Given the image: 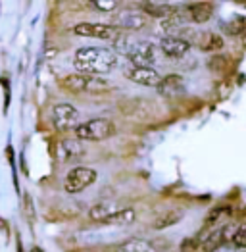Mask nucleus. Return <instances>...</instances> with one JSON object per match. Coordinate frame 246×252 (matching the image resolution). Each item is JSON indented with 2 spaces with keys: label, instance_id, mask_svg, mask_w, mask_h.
Masks as SVG:
<instances>
[{
  "label": "nucleus",
  "instance_id": "f257e3e1",
  "mask_svg": "<svg viewBox=\"0 0 246 252\" xmlns=\"http://www.w3.org/2000/svg\"><path fill=\"white\" fill-rule=\"evenodd\" d=\"M75 67L85 75H102L116 67L118 56L110 48L91 46V48H79L75 52Z\"/></svg>",
  "mask_w": 246,
  "mask_h": 252
},
{
  "label": "nucleus",
  "instance_id": "f03ea898",
  "mask_svg": "<svg viewBox=\"0 0 246 252\" xmlns=\"http://www.w3.org/2000/svg\"><path fill=\"white\" fill-rule=\"evenodd\" d=\"M60 85L69 93H104L110 89V83L98 77V75H85V73H73L60 81Z\"/></svg>",
  "mask_w": 246,
  "mask_h": 252
},
{
  "label": "nucleus",
  "instance_id": "7ed1b4c3",
  "mask_svg": "<svg viewBox=\"0 0 246 252\" xmlns=\"http://www.w3.org/2000/svg\"><path fill=\"white\" fill-rule=\"evenodd\" d=\"M75 137L77 141H104L116 135V126L110 120L96 118V120H89L75 129Z\"/></svg>",
  "mask_w": 246,
  "mask_h": 252
},
{
  "label": "nucleus",
  "instance_id": "20e7f679",
  "mask_svg": "<svg viewBox=\"0 0 246 252\" xmlns=\"http://www.w3.org/2000/svg\"><path fill=\"white\" fill-rule=\"evenodd\" d=\"M96 181V171L91 168H73L63 181V189L67 192H81L89 185H92Z\"/></svg>",
  "mask_w": 246,
  "mask_h": 252
},
{
  "label": "nucleus",
  "instance_id": "39448f33",
  "mask_svg": "<svg viewBox=\"0 0 246 252\" xmlns=\"http://www.w3.org/2000/svg\"><path fill=\"white\" fill-rule=\"evenodd\" d=\"M77 110L71 104H56L52 110V124L58 131H67L77 127Z\"/></svg>",
  "mask_w": 246,
  "mask_h": 252
},
{
  "label": "nucleus",
  "instance_id": "423d86ee",
  "mask_svg": "<svg viewBox=\"0 0 246 252\" xmlns=\"http://www.w3.org/2000/svg\"><path fill=\"white\" fill-rule=\"evenodd\" d=\"M127 58L131 60L135 67H150L156 60V50L150 42H135V44H131Z\"/></svg>",
  "mask_w": 246,
  "mask_h": 252
},
{
  "label": "nucleus",
  "instance_id": "0eeeda50",
  "mask_svg": "<svg viewBox=\"0 0 246 252\" xmlns=\"http://www.w3.org/2000/svg\"><path fill=\"white\" fill-rule=\"evenodd\" d=\"M73 33L81 37H94V39H114L118 29L106 23H77L73 27Z\"/></svg>",
  "mask_w": 246,
  "mask_h": 252
},
{
  "label": "nucleus",
  "instance_id": "6e6552de",
  "mask_svg": "<svg viewBox=\"0 0 246 252\" xmlns=\"http://www.w3.org/2000/svg\"><path fill=\"white\" fill-rule=\"evenodd\" d=\"M127 77L131 81H135V83L146 85V87H158L160 81H162V75L156 69H152V67H135V65H131L127 69Z\"/></svg>",
  "mask_w": 246,
  "mask_h": 252
},
{
  "label": "nucleus",
  "instance_id": "1a4fd4ad",
  "mask_svg": "<svg viewBox=\"0 0 246 252\" xmlns=\"http://www.w3.org/2000/svg\"><path fill=\"white\" fill-rule=\"evenodd\" d=\"M160 48L167 58H183L190 50V42L181 37H165L160 42Z\"/></svg>",
  "mask_w": 246,
  "mask_h": 252
},
{
  "label": "nucleus",
  "instance_id": "9d476101",
  "mask_svg": "<svg viewBox=\"0 0 246 252\" xmlns=\"http://www.w3.org/2000/svg\"><path fill=\"white\" fill-rule=\"evenodd\" d=\"M156 89L164 96H177V94H183L184 93V81L181 75L169 73V75L162 77V81H160V85Z\"/></svg>",
  "mask_w": 246,
  "mask_h": 252
},
{
  "label": "nucleus",
  "instance_id": "9b49d317",
  "mask_svg": "<svg viewBox=\"0 0 246 252\" xmlns=\"http://www.w3.org/2000/svg\"><path fill=\"white\" fill-rule=\"evenodd\" d=\"M83 152H85V147H83L81 141H77V139H65V141H62L60 145H58L56 156H58L60 162H69V160L81 156Z\"/></svg>",
  "mask_w": 246,
  "mask_h": 252
},
{
  "label": "nucleus",
  "instance_id": "f8f14e48",
  "mask_svg": "<svg viewBox=\"0 0 246 252\" xmlns=\"http://www.w3.org/2000/svg\"><path fill=\"white\" fill-rule=\"evenodd\" d=\"M212 12H214V6L208 4V2H190V4H186V14L194 23L208 21L212 18Z\"/></svg>",
  "mask_w": 246,
  "mask_h": 252
},
{
  "label": "nucleus",
  "instance_id": "ddd939ff",
  "mask_svg": "<svg viewBox=\"0 0 246 252\" xmlns=\"http://www.w3.org/2000/svg\"><path fill=\"white\" fill-rule=\"evenodd\" d=\"M143 10L148 16H154V18H171L173 14H177V8L173 4H167V2H144Z\"/></svg>",
  "mask_w": 246,
  "mask_h": 252
},
{
  "label": "nucleus",
  "instance_id": "4468645a",
  "mask_svg": "<svg viewBox=\"0 0 246 252\" xmlns=\"http://www.w3.org/2000/svg\"><path fill=\"white\" fill-rule=\"evenodd\" d=\"M118 210H122V206H118L116 202H108V200H104V202H98L96 206H92L91 210H89V216H91V220H94V221H106L110 216H114Z\"/></svg>",
  "mask_w": 246,
  "mask_h": 252
},
{
  "label": "nucleus",
  "instance_id": "2eb2a0df",
  "mask_svg": "<svg viewBox=\"0 0 246 252\" xmlns=\"http://www.w3.org/2000/svg\"><path fill=\"white\" fill-rule=\"evenodd\" d=\"M198 46L206 52H214V50H221L223 48V37H219L217 33H204L198 37Z\"/></svg>",
  "mask_w": 246,
  "mask_h": 252
},
{
  "label": "nucleus",
  "instance_id": "dca6fc26",
  "mask_svg": "<svg viewBox=\"0 0 246 252\" xmlns=\"http://www.w3.org/2000/svg\"><path fill=\"white\" fill-rule=\"evenodd\" d=\"M118 252H156V249L143 239H131L127 243H123L122 247L118 249Z\"/></svg>",
  "mask_w": 246,
  "mask_h": 252
},
{
  "label": "nucleus",
  "instance_id": "f3484780",
  "mask_svg": "<svg viewBox=\"0 0 246 252\" xmlns=\"http://www.w3.org/2000/svg\"><path fill=\"white\" fill-rule=\"evenodd\" d=\"M135 218H137V214L133 208H122V210H118L114 216H110L104 223H114V225H125V223H133L135 221Z\"/></svg>",
  "mask_w": 246,
  "mask_h": 252
},
{
  "label": "nucleus",
  "instance_id": "a211bd4d",
  "mask_svg": "<svg viewBox=\"0 0 246 252\" xmlns=\"http://www.w3.org/2000/svg\"><path fill=\"white\" fill-rule=\"evenodd\" d=\"M146 23V18L143 14H125L120 18V25L123 29H141Z\"/></svg>",
  "mask_w": 246,
  "mask_h": 252
},
{
  "label": "nucleus",
  "instance_id": "6ab92c4d",
  "mask_svg": "<svg viewBox=\"0 0 246 252\" xmlns=\"http://www.w3.org/2000/svg\"><path fill=\"white\" fill-rule=\"evenodd\" d=\"M231 249H235V251H245L246 249V223L235 227V233L231 237Z\"/></svg>",
  "mask_w": 246,
  "mask_h": 252
},
{
  "label": "nucleus",
  "instance_id": "aec40b11",
  "mask_svg": "<svg viewBox=\"0 0 246 252\" xmlns=\"http://www.w3.org/2000/svg\"><path fill=\"white\" fill-rule=\"evenodd\" d=\"M179 220H181V214H179V212H165L160 218H156L154 227H156V229H165V227H169V225H175Z\"/></svg>",
  "mask_w": 246,
  "mask_h": 252
},
{
  "label": "nucleus",
  "instance_id": "412c9836",
  "mask_svg": "<svg viewBox=\"0 0 246 252\" xmlns=\"http://www.w3.org/2000/svg\"><path fill=\"white\" fill-rule=\"evenodd\" d=\"M225 212H229V208H223V206H221V208H215V210H212V214L206 218V227L214 225V223H215V221L221 218V214H225Z\"/></svg>",
  "mask_w": 246,
  "mask_h": 252
},
{
  "label": "nucleus",
  "instance_id": "4be33fe9",
  "mask_svg": "<svg viewBox=\"0 0 246 252\" xmlns=\"http://www.w3.org/2000/svg\"><path fill=\"white\" fill-rule=\"evenodd\" d=\"M92 4H94L98 10H104V12H110V10L116 8V2H100V0H94Z\"/></svg>",
  "mask_w": 246,
  "mask_h": 252
},
{
  "label": "nucleus",
  "instance_id": "5701e85b",
  "mask_svg": "<svg viewBox=\"0 0 246 252\" xmlns=\"http://www.w3.org/2000/svg\"><path fill=\"white\" fill-rule=\"evenodd\" d=\"M215 252H235V249H231V245H229V247H221V249H217Z\"/></svg>",
  "mask_w": 246,
  "mask_h": 252
},
{
  "label": "nucleus",
  "instance_id": "b1692460",
  "mask_svg": "<svg viewBox=\"0 0 246 252\" xmlns=\"http://www.w3.org/2000/svg\"><path fill=\"white\" fill-rule=\"evenodd\" d=\"M29 252H44V251H42L41 247H33V249H31Z\"/></svg>",
  "mask_w": 246,
  "mask_h": 252
},
{
  "label": "nucleus",
  "instance_id": "393cba45",
  "mask_svg": "<svg viewBox=\"0 0 246 252\" xmlns=\"http://www.w3.org/2000/svg\"><path fill=\"white\" fill-rule=\"evenodd\" d=\"M175 252H183V251H175Z\"/></svg>",
  "mask_w": 246,
  "mask_h": 252
}]
</instances>
